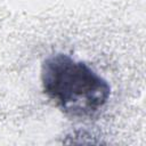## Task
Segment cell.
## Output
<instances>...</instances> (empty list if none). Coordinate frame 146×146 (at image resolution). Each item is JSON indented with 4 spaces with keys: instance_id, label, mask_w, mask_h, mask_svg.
I'll return each mask as SVG.
<instances>
[{
    "instance_id": "cell-1",
    "label": "cell",
    "mask_w": 146,
    "mask_h": 146,
    "mask_svg": "<svg viewBox=\"0 0 146 146\" xmlns=\"http://www.w3.org/2000/svg\"><path fill=\"white\" fill-rule=\"evenodd\" d=\"M44 94L66 115L88 117L105 106L111 94L107 81L83 62L54 54L41 65Z\"/></svg>"
}]
</instances>
